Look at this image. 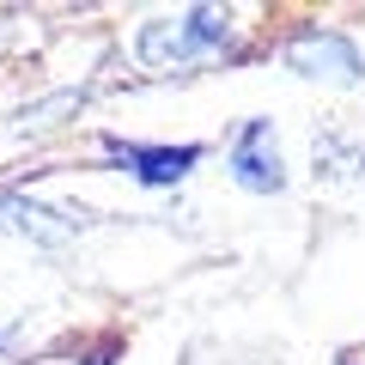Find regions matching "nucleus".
I'll list each match as a JSON object with an SVG mask.
<instances>
[{
    "label": "nucleus",
    "mask_w": 365,
    "mask_h": 365,
    "mask_svg": "<svg viewBox=\"0 0 365 365\" xmlns=\"http://www.w3.org/2000/svg\"><path fill=\"white\" fill-rule=\"evenodd\" d=\"M225 170L250 195H280L287 189V158H280V140H274V122L262 116L237 122L232 140H225Z\"/></svg>",
    "instance_id": "obj_3"
},
{
    "label": "nucleus",
    "mask_w": 365,
    "mask_h": 365,
    "mask_svg": "<svg viewBox=\"0 0 365 365\" xmlns=\"http://www.w3.org/2000/svg\"><path fill=\"white\" fill-rule=\"evenodd\" d=\"M110 359H116V341H98V347L79 353V365H110Z\"/></svg>",
    "instance_id": "obj_8"
},
{
    "label": "nucleus",
    "mask_w": 365,
    "mask_h": 365,
    "mask_svg": "<svg viewBox=\"0 0 365 365\" xmlns=\"http://www.w3.org/2000/svg\"><path fill=\"white\" fill-rule=\"evenodd\" d=\"M86 98H91V91H86V86H73V91H61V98L25 104V110H19V128H61L67 116H79V110H86Z\"/></svg>",
    "instance_id": "obj_7"
},
{
    "label": "nucleus",
    "mask_w": 365,
    "mask_h": 365,
    "mask_svg": "<svg viewBox=\"0 0 365 365\" xmlns=\"http://www.w3.org/2000/svg\"><path fill=\"white\" fill-rule=\"evenodd\" d=\"M237 49V25L220 6H189L177 19H146L134 31V61L153 67V73H182V67L220 61Z\"/></svg>",
    "instance_id": "obj_1"
},
{
    "label": "nucleus",
    "mask_w": 365,
    "mask_h": 365,
    "mask_svg": "<svg viewBox=\"0 0 365 365\" xmlns=\"http://www.w3.org/2000/svg\"><path fill=\"white\" fill-rule=\"evenodd\" d=\"M280 67L299 79H323V86H359L365 79V49L347 37V31L329 25H304L280 43Z\"/></svg>",
    "instance_id": "obj_2"
},
{
    "label": "nucleus",
    "mask_w": 365,
    "mask_h": 365,
    "mask_svg": "<svg viewBox=\"0 0 365 365\" xmlns=\"http://www.w3.org/2000/svg\"><path fill=\"white\" fill-rule=\"evenodd\" d=\"M311 170H317V182H329V189L365 182V146L353 140V134H341V128H323L311 140Z\"/></svg>",
    "instance_id": "obj_6"
},
{
    "label": "nucleus",
    "mask_w": 365,
    "mask_h": 365,
    "mask_svg": "<svg viewBox=\"0 0 365 365\" xmlns=\"http://www.w3.org/2000/svg\"><path fill=\"white\" fill-rule=\"evenodd\" d=\"M104 165L134 177L140 189H177L189 170L201 165V146H128V140H104Z\"/></svg>",
    "instance_id": "obj_5"
},
{
    "label": "nucleus",
    "mask_w": 365,
    "mask_h": 365,
    "mask_svg": "<svg viewBox=\"0 0 365 365\" xmlns=\"http://www.w3.org/2000/svg\"><path fill=\"white\" fill-rule=\"evenodd\" d=\"M86 225L91 220L79 207H43V201L19 195V189H0V232L25 237V244H37V250H67Z\"/></svg>",
    "instance_id": "obj_4"
}]
</instances>
